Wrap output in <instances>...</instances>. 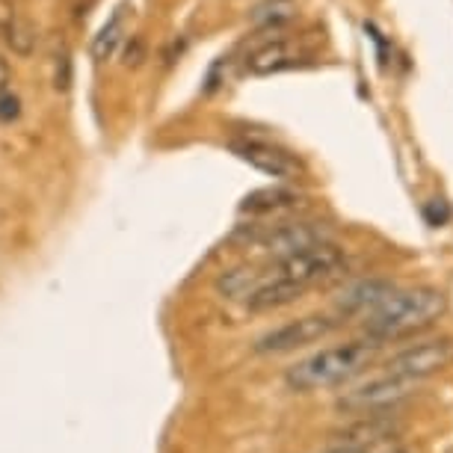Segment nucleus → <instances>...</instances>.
I'll use <instances>...</instances> for the list:
<instances>
[{
	"label": "nucleus",
	"mask_w": 453,
	"mask_h": 453,
	"mask_svg": "<svg viewBox=\"0 0 453 453\" xmlns=\"http://www.w3.org/2000/svg\"><path fill=\"white\" fill-rule=\"evenodd\" d=\"M448 311V296L439 288H412V290H395L386 303L365 323V332L373 344L380 341H397L412 332H421L433 326L441 314Z\"/></svg>",
	"instance_id": "nucleus-1"
},
{
	"label": "nucleus",
	"mask_w": 453,
	"mask_h": 453,
	"mask_svg": "<svg viewBox=\"0 0 453 453\" xmlns=\"http://www.w3.org/2000/svg\"><path fill=\"white\" fill-rule=\"evenodd\" d=\"M376 344L373 341H349V344H338L329 349H320L294 367H288V386L294 391H318L332 388L341 382L353 380L356 373H362L367 365L373 362Z\"/></svg>",
	"instance_id": "nucleus-2"
},
{
	"label": "nucleus",
	"mask_w": 453,
	"mask_h": 453,
	"mask_svg": "<svg viewBox=\"0 0 453 453\" xmlns=\"http://www.w3.org/2000/svg\"><path fill=\"white\" fill-rule=\"evenodd\" d=\"M237 241L252 243L258 246L261 252H267L270 258H288V255H294L299 250H305V246H314L320 241H329L326 228L320 226V222H279V226H250V228H241V232L234 234Z\"/></svg>",
	"instance_id": "nucleus-3"
},
{
	"label": "nucleus",
	"mask_w": 453,
	"mask_h": 453,
	"mask_svg": "<svg viewBox=\"0 0 453 453\" xmlns=\"http://www.w3.org/2000/svg\"><path fill=\"white\" fill-rule=\"evenodd\" d=\"M344 264L347 261H344V250H341V246H335L332 241H320L294 255H288V258H281L276 267V276L296 281V285H303V288H311L332 276H338V273L344 270Z\"/></svg>",
	"instance_id": "nucleus-4"
},
{
	"label": "nucleus",
	"mask_w": 453,
	"mask_h": 453,
	"mask_svg": "<svg viewBox=\"0 0 453 453\" xmlns=\"http://www.w3.org/2000/svg\"><path fill=\"white\" fill-rule=\"evenodd\" d=\"M453 362V338H439V341H426V344H415L397 353L386 365L388 373L406 376V380H426V376L444 371Z\"/></svg>",
	"instance_id": "nucleus-5"
},
{
	"label": "nucleus",
	"mask_w": 453,
	"mask_h": 453,
	"mask_svg": "<svg viewBox=\"0 0 453 453\" xmlns=\"http://www.w3.org/2000/svg\"><path fill=\"white\" fill-rule=\"evenodd\" d=\"M338 329V320L332 318H323V314H309V318H299V320H290L285 326L267 332L264 338H258L255 349L258 353H290L296 347H305V344H314V341L326 338L329 332Z\"/></svg>",
	"instance_id": "nucleus-6"
},
{
	"label": "nucleus",
	"mask_w": 453,
	"mask_h": 453,
	"mask_svg": "<svg viewBox=\"0 0 453 453\" xmlns=\"http://www.w3.org/2000/svg\"><path fill=\"white\" fill-rule=\"evenodd\" d=\"M418 380H406V376H382V380H373L367 386H358L353 391H347L344 397H338V409L341 412H371V409H382L391 403H400L415 391Z\"/></svg>",
	"instance_id": "nucleus-7"
},
{
	"label": "nucleus",
	"mask_w": 453,
	"mask_h": 453,
	"mask_svg": "<svg viewBox=\"0 0 453 453\" xmlns=\"http://www.w3.org/2000/svg\"><path fill=\"white\" fill-rule=\"evenodd\" d=\"M232 151L250 166L258 169V173L273 175V178H299L305 173L303 164H299L294 155H288V151H281L270 142H258V140L232 142Z\"/></svg>",
	"instance_id": "nucleus-8"
},
{
	"label": "nucleus",
	"mask_w": 453,
	"mask_h": 453,
	"mask_svg": "<svg viewBox=\"0 0 453 453\" xmlns=\"http://www.w3.org/2000/svg\"><path fill=\"white\" fill-rule=\"evenodd\" d=\"M395 285L391 281H382V279H365V281H356V285L344 288L335 299L338 311L341 314H367V311H376L386 299L395 294Z\"/></svg>",
	"instance_id": "nucleus-9"
},
{
	"label": "nucleus",
	"mask_w": 453,
	"mask_h": 453,
	"mask_svg": "<svg viewBox=\"0 0 453 453\" xmlns=\"http://www.w3.org/2000/svg\"><path fill=\"white\" fill-rule=\"evenodd\" d=\"M305 294L303 285L290 279H281V276H273V279H264L258 288L246 296V305L250 311H276V309H285V305L296 303L299 296Z\"/></svg>",
	"instance_id": "nucleus-10"
},
{
	"label": "nucleus",
	"mask_w": 453,
	"mask_h": 453,
	"mask_svg": "<svg viewBox=\"0 0 453 453\" xmlns=\"http://www.w3.org/2000/svg\"><path fill=\"white\" fill-rule=\"evenodd\" d=\"M299 65V57L290 50L288 39H273V42H264L246 57V72L250 74H276V72H285V68H294Z\"/></svg>",
	"instance_id": "nucleus-11"
},
{
	"label": "nucleus",
	"mask_w": 453,
	"mask_h": 453,
	"mask_svg": "<svg viewBox=\"0 0 453 453\" xmlns=\"http://www.w3.org/2000/svg\"><path fill=\"white\" fill-rule=\"evenodd\" d=\"M299 202L296 190H288V187H264V190H255L243 199L241 211L243 213H273L281 208H290V204Z\"/></svg>",
	"instance_id": "nucleus-12"
},
{
	"label": "nucleus",
	"mask_w": 453,
	"mask_h": 453,
	"mask_svg": "<svg viewBox=\"0 0 453 453\" xmlns=\"http://www.w3.org/2000/svg\"><path fill=\"white\" fill-rule=\"evenodd\" d=\"M261 281H264L261 273L255 267H237V270L222 273V276L217 279V290L228 299H246L255 288L261 285Z\"/></svg>",
	"instance_id": "nucleus-13"
},
{
	"label": "nucleus",
	"mask_w": 453,
	"mask_h": 453,
	"mask_svg": "<svg viewBox=\"0 0 453 453\" xmlns=\"http://www.w3.org/2000/svg\"><path fill=\"white\" fill-rule=\"evenodd\" d=\"M391 433V424L388 421H362V424H353L341 433V448H353V450H362L365 444H376L382 441L386 435Z\"/></svg>",
	"instance_id": "nucleus-14"
},
{
	"label": "nucleus",
	"mask_w": 453,
	"mask_h": 453,
	"mask_svg": "<svg viewBox=\"0 0 453 453\" xmlns=\"http://www.w3.org/2000/svg\"><path fill=\"white\" fill-rule=\"evenodd\" d=\"M122 33H125V12L119 10L113 19H110L104 27H101L98 39L92 42V57H96V59H110V54H113L116 45L122 42Z\"/></svg>",
	"instance_id": "nucleus-15"
},
{
	"label": "nucleus",
	"mask_w": 453,
	"mask_h": 453,
	"mask_svg": "<svg viewBox=\"0 0 453 453\" xmlns=\"http://www.w3.org/2000/svg\"><path fill=\"white\" fill-rule=\"evenodd\" d=\"M290 19H294V12H290V4L288 0H273V4L267 6H258L255 10V21L261 24V27H281V24H288Z\"/></svg>",
	"instance_id": "nucleus-16"
},
{
	"label": "nucleus",
	"mask_w": 453,
	"mask_h": 453,
	"mask_svg": "<svg viewBox=\"0 0 453 453\" xmlns=\"http://www.w3.org/2000/svg\"><path fill=\"white\" fill-rule=\"evenodd\" d=\"M424 222L426 226H433V228H441V226H448L450 217H453V208H450V202L448 199H441V196H435V199H430L424 204Z\"/></svg>",
	"instance_id": "nucleus-17"
},
{
	"label": "nucleus",
	"mask_w": 453,
	"mask_h": 453,
	"mask_svg": "<svg viewBox=\"0 0 453 453\" xmlns=\"http://www.w3.org/2000/svg\"><path fill=\"white\" fill-rule=\"evenodd\" d=\"M54 87L57 89H68L72 87V57H68V50L63 48L57 54V63H54Z\"/></svg>",
	"instance_id": "nucleus-18"
},
{
	"label": "nucleus",
	"mask_w": 453,
	"mask_h": 453,
	"mask_svg": "<svg viewBox=\"0 0 453 453\" xmlns=\"http://www.w3.org/2000/svg\"><path fill=\"white\" fill-rule=\"evenodd\" d=\"M19 116H21V101H19V96H12V92L0 96V122H15Z\"/></svg>",
	"instance_id": "nucleus-19"
},
{
	"label": "nucleus",
	"mask_w": 453,
	"mask_h": 453,
	"mask_svg": "<svg viewBox=\"0 0 453 453\" xmlns=\"http://www.w3.org/2000/svg\"><path fill=\"white\" fill-rule=\"evenodd\" d=\"M10 87H12V68L4 57H0V96H6Z\"/></svg>",
	"instance_id": "nucleus-20"
},
{
	"label": "nucleus",
	"mask_w": 453,
	"mask_h": 453,
	"mask_svg": "<svg viewBox=\"0 0 453 453\" xmlns=\"http://www.w3.org/2000/svg\"><path fill=\"white\" fill-rule=\"evenodd\" d=\"M127 59H125V63L127 65H140L142 63V57H145V48H142V39H134V50L131 48H127V54H125Z\"/></svg>",
	"instance_id": "nucleus-21"
},
{
	"label": "nucleus",
	"mask_w": 453,
	"mask_h": 453,
	"mask_svg": "<svg viewBox=\"0 0 453 453\" xmlns=\"http://www.w3.org/2000/svg\"><path fill=\"white\" fill-rule=\"evenodd\" d=\"M329 453H365V450H353V448H335V450H329Z\"/></svg>",
	"instance_id": "nucleus-22"
}]
</instances>
